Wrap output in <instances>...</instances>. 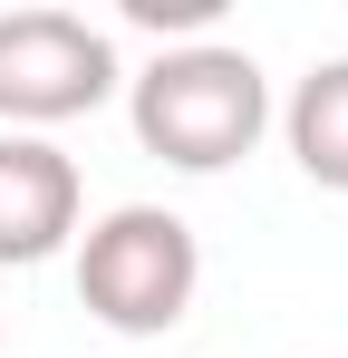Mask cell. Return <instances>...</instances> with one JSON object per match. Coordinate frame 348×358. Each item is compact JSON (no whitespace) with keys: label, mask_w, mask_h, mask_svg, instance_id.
I'll use <instances>...</instances> for the list:
<instances>
[{"label":"cell","mask_w":348,"mask_h":358,"mask_svg":"<svg viewBox=\"0 0 348 358\" xmlns=\"http://www.w3.org/2000/svg\"><path fill=\"white\" fill-rule=\"evenodd\" d=\"M281 136H290V165L319 184V194H348V59H319L290 87Z\"/></svg>","instance_id":"obj_5"},{"label":"cell","mask_w":348,"mask_h":358,"mask_svg":"<svg viewBox=\"0 0 348 358\" xmlns=\"http://www.w3.org/2000/svg\"><path fill=\"white\" fill-rule=\"evenodd\" d=\"M213 10H223V0H126V20H136V29H203Z\"/></svg>","instance_id":"obj_6"},{"label":"cell","mask_w":348,"mask_h":358,"mask_svg":"<svg viewBox=\"0 0 348 358\" xmlns=\"http://www.w3.org/2000/svg\"><path fill=\"white\" fill-rule=\"evenodd\" d=\"M203 291V242L165 203H116L78 233V300L116 339H165Z\"/></svg>","instance_id":"obj_2"},{"label":"cell","mask_w":348,"mask_h":358,"mask_svg":"<svg viewBox=\"0 0 348 358\" xmlns=\"http://www.w3.org/2000/svg\"><path fill=\"white\" fill-rule=\"evenodd\" d=\"M126 117H136V145L155 165L223 175V165H242L271 136V78H261L252 49L184 39V49H165V59H145L126 78Z\"/></svg>","instance_id":"obj_1"},{"label":"cell","mask_w":348,"mask_h":358,"mask_svg":"<svg viewBox=\"0 0 348 358\" xmlns=\"http://www.w3.org/2000/svg\"><path fill=\"white\" fill-rule=\"evenodd\" d=\"M116 39L78 10H0V126L49 136L116 97Z\"/></svg>","instance_id":"obj_3"},{"label":"cell","mask_w":348,"mask_h":358,"mask_svg":"<svg viewBox=\"0 0 348 358\" xmlns=\"http://www.w3.org/2000/svg\"><path fill=\"white\" fill-rule=\"evenodd\" d=\"M78 155L49 136H0V271H29L78 242Z\"/></svg>","instance_id":"obj_4"}]
</instances>
